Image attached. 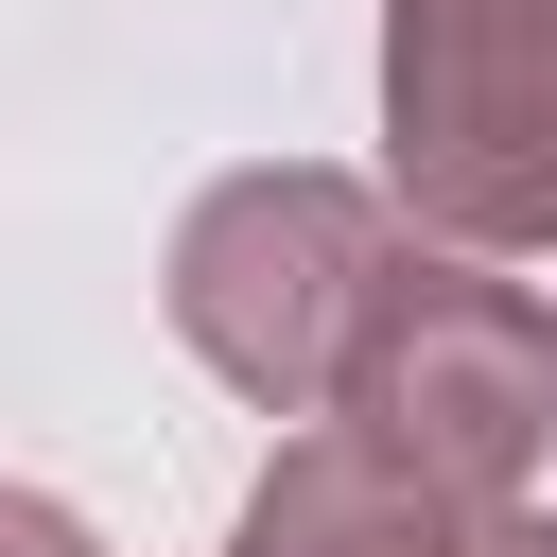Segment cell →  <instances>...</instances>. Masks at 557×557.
<instances>
[{
  "label": "cell",
  "instance_id": "6da1fadb",
  "mask_svg": "<svg viewBox=\"0 0 557 557\" xmlns=\"http://www.w3.org/2000/svg\"><path fill=\"white\" fill-rule=\"evenodd\" d=\"M383 261H400V209H383L366 174H331V157H244V174H209V191L174 209L157 296H174V348H191L226 400L331 418Z\"/></svg>",
  "mask_w": 557,
  "mask_h": 557
},
{
  "label": "cell",
  "instance_id": "7a4b0ae2",
  "mask_svg": "<svg viewBox=\"0 0 557 557\" xmlns=\"http://www.w3.org/2000/svg\"><path fill=\"white\" fill-rule=\"evenodd\" d=\"M331 418L366 453H400L418 487H453V505H540V470H557V313L522 278H487V261L400 226Z\"/></svg>",
  "mask_w": 557,
  "mask_h": 557
},
{
  "label": "cell",
  "instance_id": "3957f363",
  "mask_svg": "<svg viewBox=\"0 0 557 557\" xmlns=\"http://www.w3.org/2000/svg\"><path fill=\"white\" fill-rule=\"evenodd\" d=\"M383 209L453 261L557 244V0H383Z\"/></svg>",
  "mask_w": 557,
  "mask_h": 557
},
{
  "label": "cell",
  "instance_id": "277c9868",
  "mask_svg": "<svg viewBox=\"0 0 557 557\" xmlns=\"http://www.w3.org/2000/svg\"><path fill=\"white\" fill-rule=\"evenodd\" d=\"M226 557H557V505H453L348 418H296L226 522Z\"/></svg>",
  "mask_w": 557,
  "mask_h": 557
},
{
  "label": "cell",
  "instance_id": "5b68a950",
  "mask_svg": "<svg viewBox=\"0 0 557 557\" xmlns=\"http://www.w3.org/2000/svg\"><path fill=\"white\" fill-rule=\"evenodd\" d=\"M0 557H104V540H87L52 487H0Z\"/></svg>",
  "mask_w": 557,
  "mask_h": 557
}]
</instances>
